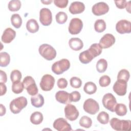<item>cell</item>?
<instances>
[{"label":"cell","instance_id":"6da1fadb","mask_svg":"<svg viewBox=\"0 0 131 131\" xmlns=\"http://www.w3.org/2000/svg\"><path fill=\"white\" fill-rule=\"evenodd\" d=\"M28 104L27 99L24 96H20L12 100L10 103V110L12 113L16 114L25 108Z\"/></svg>","mask_w":131,"mask_h":131},{"label":"cell","instance_id":"7a4b0ae2","mask_svg":"<svg viewBox=\"0 0 131 131\" xmlns=\"http://www.w3.org/2000/svg\"><path fill=\"white\" fill-rule=\"evenodd\" d=\"M40 55L47 60L54 59L56 56V51L50 45L43 43L38 48Z\"/></svg>","mask_w":131,"mask_h":131},{"label":"cell","instance_id":"3957f363","mask_svg":"<svg viewBox=\"0 0 131 131\" xmlns=\"http://www.w3.org/2000/svg\"><path fill=\"white\" fill-rule=\"evenodd\" d=\"M110 125L115 130H130L131 121L129 120H120L113 118L110 120Z\"/></svg>","mask_w":131,"mask_h":131},{"label":"cell","instance_id":"277c9868","mask_svg":"<svg viewBox=\"0 0 131 131\" xmlns=\"http://www.w3.org/2000/svg\"><path fill=\"white\" fill-rule=\"evenodd\" d=\"M70 67V62L67 59L63 58L54 62L52 66V72L56 75H60L69 70Z\"/></svg>","mask_w":131,"mask_h":131},{"label":"cell","instance_id":"5b68a950","mask_svg":"<svg viewBox=\"0 0 131 131\" xmlns=\"http://www.w3.org/2000/svg\"><path fill=\"white\" fill-rule=\"evenodd\" d=\"M24 88L31 96H34L38 93V90L34 79L30 76H27L23 81Z\"/></svg>","mask_w":131,"mask_h":131},{"label":"cell","instance_id":"8992f818","mask_svg":"<svg viewBox=\"0 0 131 131\" xmlns=\"http://www.w3.org/2000/svg\"><path fill=\"white\" fill-rule=\"evenodd\" d=\"M102 102L105 108L112 112H115V108L117 102L116 98L112 93L105 94L102 98Z\"/></svg>","mask_w":131,"mask_h":131},{"label":"cell","instance_id":"52a82bcc","mask_svg":"<svg viewBox=\"0 0 131 131\" xmlns=\"http://www.w3.org/2000/svg\"><path fill=\"white\" fill-rule=\"evenodd\" d=\"M55 81V78L51 75L45 74L42 77L39 85L42 91H50L53 88Z\"/></svg>","mask_w":131,"mask_h":131},{"label":"cell","instance_id":"ba28073f","mask_svg":"<svg viewBox=\"0 0 131 131\" xmlns=\"http://www.w3.org/2000/svg\"><path fill=\"white\" fill-rule=\"evenodd\" d=\"M83 108L84 111L91 115L96 114L99 110L98 103L93 99L89 98L83 103Z\"/></svg>","mask_w":131,"mask_h":131},{"label":"cell","instance_id":"9c48e42d","mask_svg":"<svg viewBox=\"0 0 131 131\" xmlns=\"http://www.w3.org/2000/svg\"><path fill=\"white\" fill-rule=\"evenodd\" d=\"M39 21L44 26H48L52 23V14L51 10L47 8H43L39 12Z\"/></svg>","mask_w":131,"mask_h":131},{"label":"cell","instance_id":"30bf717a","mask_svg":"<svg viewBox=\"0 0 131 131\" xmlns=\"http://www.w3.org/2000/svg\"><path fill=\"white\" fill-rule=\"evenodd\" d=\"M82 28V21L79 18H73L69 23L68 30L70 34L76 35L80 32Z\"/></svg>","mask_w":131,"mask_h":131},{"label":"cell","instance_id":"8fae6325","mask_svg":"<svg viewBox=\"0 0 131 131\" xmlns=\"http://www.w3.org/2000/svg\"><path fill=\"white\" fill-rule=\"evenodd\" d=\"M64 114L67 119L73 121L76 120L79 116V111L76 106L71 104H67L64 107Z\"/></svg>","mask_w":131,"mask_h":131},{"label":"cell","instance_id":"7c38bea8","mask_svg":"<svg viewBox=\"0 0 131 131\" xmlns=\"http://www.w3.org/2000/svg\"><path fill=\"white\" fill-rule=\"evenodd\" d=\"M109 11V6L105 2H100L94 4L92 8V13L96 16L104 15Z\"/></svg>","mask_w":131,"mask_h":131},{"label":"cell","instance_id":"4fadbf2b","mask_svg":"<svg viewBox=\"0 0 131 131\" xmlns=\"http://www.w3.org/2000/svg\"><path fill=\"white\" fill-rule=\"evenodd\" d=\"M127 82L121 79L117 80L114 84L113 89L114 92L120 96H124L127 92Z\"/></svg>","mask_w":131,"mask_h":131},{"label":"cell","instance_id":"5bb4252c","mask_svg":"<svg viewBox=\"0 0 131 131\" xmlns=\"http://www.w3.org/2000/svg\"><path fill=\"white\" fill-rule=\"evenodd\" d=\"M116 30L120 34L130 33L131 32V23L126 19L119 20L116 25Z\"/></svg>","mask_w":131,"mask_h":131},{"label":"cell","instance_id":"9a60e30c","mask_svg":"<svg viewBox=\"0 0 131 131\" xmlns=\"http://www.w3.org/2000/svg\"><path fill=\"white\" fill-rule=\"evenodd\" d=\"M53 127L58 131L72 130L71 125L63 118L56 119L53 123Z\"/></svg>","mask_w":131,"mask_h":131},{"label":"cell","instance_id":"2e32d148","mask_svg":"<svg viewBox=\"0 0 131 131\" xmlns=\"http://www.w3.org/2000/svg\"><path fill=\"white\" fill-rule=\"evenodd\" d=\"M115 37L113 34L106 33L100 39L99 44L102 48L106 49L112 46L115 43Z\"/></svg>","mask_w":131,"mask_h":131},{"label":"cell","instance_id":"e0dca14e","mask_svg":"<svg viewBox=\"0 0 131 131\" xmlns=\"http://www.w3.org/2000/svg\"><path fill=\"white\" fill-rule=\"evenodd\" d=\"M85 10L84 4L81 2L75 1L72 2L69 8V11L72 14H77L82 13Z\"/></svg>","mask_w":131,"mask_h":131},{"label":"cell","instance_id":"ac0fdd59","mask_svg":"<svg viewBox=\"0 0 131 131\" xmlns=\"http://www.w3.org/2000/svg\"><path fill=\"white\" fill-rule=\"evenodd\" d=\"M15 31L11 28H7L4 30L2 35L1 39L2 42L5 43H9L15 38Z\"/></svg>","mask_w":131,"mask_h":131},{"label":"cell","instance_id":"d6986e66","mask_svg":"<svg viewBox=\"0 0 131 131\" xmlns=\"http://www.w3.org/2000/svg\"><path fill=\"white\" fill-rule=\"evenodd\" d=\"M55 99L58 102L64 104L71 102L70 99V94L64 91H59L56 92Z\"/></svg>","mask_w":131,"mask_h":131},{"label":"cell","instance_id":"ffe728a7","mask_svg":"<svg viewBox=\"0 0 131 131\" xmlns=\"http://www.w3.org/2000/svg\"><path fill=\"white\" fill-rule=\"evenodd\" d=\"M69 45L72 50L77 51L82 49L83 43L79 38L73 37L69 40Z\"/></svg>","mask_w":131,"mask_h":131},{"label":"cell","instance_id":"44dd1931","mask_svg":"<svg viewBox=\"0 0 131 131\" xmlns=\"http://www.w3.org/2000/svg\"><path fill=\"white\" fill-rule=\"evenodd\" d=\"M31 104L35 107H41L44 104V98L40 94L32 96L31 98Z\"/></svg>","mask_w":131,"mask_h":131},{"label":"cell","instance_id":"7402d4cb","mask_svg":"<svg viewBox=\"0 0 131 131\" xmlns=\"http://www.w3.org/2000/svg\"><path fill=\"white\" fill-rule=\"evenodd\" d=\"M94 58V57L88 50L81 52L79 55L80 61L83 64L90 63Z\"/></svg>","mask_w":131,"mask_h":131},{"label":"cell","instance_id":"603a6c76","mask_svg":"<svg viewBox=\"0 0 131 131\" xmlns=\"http://www.w3.org/2000/svg\"><path fill=\"white\" fill-rule=\"evenodd\" d=\"M26 28L28 31L31 33H35L39 30V25L37 21L33 18L29 19L26 23Z\"/></svg>","mask_w":131,"mask_h":131},{"label":"cell","instance_id":"cb8c5ba5","mask_svg":"<svg viewBox=\"0 0 131 131\" xmlns=\"http://www.w3.org/2000/svg\"><path fill=\"white\" fill-rule=\"evenodd\" d=\"M43 119V117L39 112H35L32 113L30 116L31 122L35 125H38L40 124Z\"/></svg>","mask_w":131,"mask_h":131},{"label":"cell","instance_id":"d4e9b609","mask_svg":"<svg viewBox=\"0 0 131 131\" xmlns=\"http://www.w3.org/2000/svg\"><path fill=\"white\" fill-rule=\"evenodd\" d=\"M88 50L91 53L94 58H95L101 54L102 48L99 43H95L91 45L90 48L88 49Z\"/></svg>","mask_w":131,"mask_h":131},{"label":"cell","instance_id":"484cf974","mask_svg":"<svg viewBox=\"0 0 131 131\" xmlns=\"http://www.w3.org/2000/svg\"><path fill=\"white\" fill-rule=\"evenodd\" d=\"M97 88L95 83L92 81L86 82L83 87V90L85 93L89 95L94 94L97 91Z\"/></svg>","mask_w":131,"mask_h":131},{"label":"cell","instance_id":"4316f807","mask_svg":"<svg viewBox=\"0 0 131 131\" xmlns=\"http://www.w3.org/2000/svg\"><path fill=\"white\" fill-rule=\"evenodd\" d=\"M10 56L6 52H3L0 53V66L2 67H7L10 63Z\"/></svg>","mask_w":131,"mask_h":131},{"label":"cell","instance_id":"83f0119b","mask_svg":"<svg viewBox=\"0 0 131 131\" xmlns=\"http://www.w3.org/2000/svg\"><path fill=\"white\" fill-rule=\"evenodd\" d=\"M106 29V23L102 19H99L96 20L94 24V29L98 33L103 32Z\"/></svg>","mask_w":131,"mask_h":131},{"label":"cell","instance_id":"f1b7e54d","mask_svg":"<svg viewBox=\"0 0 131 131\" xmlns=\"http://www.w3.org/2000/svg\"><path fill=\"white\" fill-rule=\"evenodd\" d=\"M12 25L16 29L19 28L22 24V19L18 14H13L11 17Z\"/></svg>","mask_w":131,"mask_h":131},{"label":"cell","instance_id":"f546056e","mask_svg":"<svg viewBox=\"0 0 131 131\" xmlns=\"http://www.w3.org/2000/svg\"><path fill=\"white\" fill-rule=\"evenodd\" d=\"M115 112L117 115L119 116H123L126 114L127 109L126 106L124 104L118 103L115 106Z\"/></svg>","mask_w":131,"mask_h":131},{"label":"cell","instance_id":"4dcf8cb0","mask_svg":"<svg viewBox=\"0 0 131 131\" xmlns=\"http://www.w3.org/2000/svg\"><path fill=\"white\" fill-rule=\"evenodd\" d=\"M107 68V62L104 58H101L96 63V69L99 73L104 72Z\"/></svg>","mask_w":131,"mask_h":131},{"label":"cell","instance_id":"1f68e13d","mask_svg":"<svg viewBox=\"0 0 131 131\" xmlns=\"http://www.w3.org/2000/svg\"><path fill=\"white\" fill-rule=\"evenodd\" d=\"M21 7V2L19 0H11L8 5L9 10L12 12L18 11Z\"/></svg>","mask_w":131,"mask_h":131},{"label":"cell","instance_id":"d6a6232c","mask_svg":"<svg viewBox=\"0 0 131 131\" xmlns=\"http://www.w3.org/2000/svg\"><path fill=\"white\" fill-rule=\"evenodd\" d=\"M24 89L23 83L20 81H15L12 83V92L16 94L21 93Z\"/></svg>","mask_w":131,"mask_h":131},{"label":"cell","instance_id":"836d02e7","mask_svg":"<svg viewBox=\"0 0 131 131\" xmlns=\"http://www.w3.org/2000/svg\"><path fill=\"white\" fill-rule=\"evenodd\" d=\"M79 123L81 126L89 128H90L92 125V120L89 117L83 116L80 119Z\"/></svg>","mask_w":131,"mask_h":131},{"label":"cell","instance_id":"e575fe53","mask_svg":"<svg viewBox=\"0 0 131 131\" xmlns=\"http://www.w3.org/2000/svg\"><path fill=\"white\" fill-rule=\"evenodd\" d=\"M97 119L101 124H106L109 121V115L106 112L102 111L97 115Z\"/></svg>","mask_w":131,"mask_h":131},{"label":"cell","instance_id":"d590c367","mask_svg":"<svg viewBox=\"0 0 131 131\" xmlns=\"http://www.w3.org/2000/svg\"><path fill=\"white\" fill-rule=\"evenodd\" d=\"M55 18L56 22L59 24H63L65 23L68 19V15L66 13L63 11H59L56 16Z\"/></svg>","mask_w":131,"mask_h":131},{"label":"cell","instance_id":"8d00e7d4","mask_svg":"<svg viewBox=\"0 0 131 131\" xmlns=\"http://www.w3.org/2000/svg\"><path fill=\"white\" fill-rule=\"evenodd\" d=\"M130 77V74L128 70L126 69L121 70L118 73L117 79L123 80L126 82L128 81Z\"/></svg>","mask_w":131,"mask_h":131},{"label":"cell","instance_id":"74e56055","mask_svg":"<svg viewBox=\"0 0 131 131\" xmlns=\"http://www.w3.org/2000/svg\"><path fill=\"white\" fill-rule=\"evenodd\" d=\"M21 73L18 70H14L11 72L10 79L12 82L20 81L21 79Z\"/></svg>","mask_w":131,"mask_h":131},{"label":"cell","instance_id":"f35d334b","mask_svg":"<svg viewBox=\"0 0 131 131\" xmlns=\"http://www.w3.org/2000/svg\"><path fill=\"white\" fill-rule=\"evenodd\" d=\"M111 82V78L107 75H103L102 76L99 80V85L101 87H106L110 85Z\"/></svg>","mask_w":131,"mask_h":131},{"label":"cell","instance_id":"ab89813d","mask_svg":"<svg viewBox=\"0 0 131 131\" xmlns=\"http://www.w3.org/2000/svg\"><path fill=\"white\" fill-rule=\"evenodd\" d=\"M71 86L75 89L80 88L82 85L81 80L77 77H72L70 80Z\"/></svg>","mask_w":131,"mask_h":131},{"label":"cell","instance_id":"60d3db41","mask_svg":"<svg viewBox=\"0 0 131 131\" xmlns=\"http://www.w3.org/2000/svg\"><path fill=\"white\" fill-rule=\"evenodd\" d=\"M81 98L80 93L78 91H73L70 94V99L71 102H77Z\"/></svg>","mask_w":131,"mask_h":131},{"label":"cell","instance_id":"b9f144b4","mask_svg":"<svg viewBox=\"0 0 131 131\" xmlns=\"http://www.w3.org/2000/svg\"><path fill=\"white\" fill-rule=\"evenodd\" d=\"M68 0H54V3L56 6L59 8H66L68 4Z\"/></svg>","mask_w":131,"mask_h":131},{"label":"cell","instance_id":"7bdbcfd3","mask_svg":"<svg viewBox=\"0 0 131 131\" xmlns=\"http://www.w3.org/2000/svg\"><path fill=\"white\" fill-rule=\"evenodd\" d=\"M57 86L59 89H63L67 88L68 85V81L67 79H66L64 78H59L57 80Z\"/></svg>","mask_w":131,"mask_h":131},{"label":"cell","instance_id":"ee69618b","mask_svg":"<svg viewBox=\"0 0 131 131\" xmlns=\"http://www.w3.org/2000/svg\"><path fill=\"white\" fill-rule=\"evenodd\" d=\"M116 7L120 9H123L126 7L127 2L125 0H120V1H114Z\"/></svg>","mask_w":131,"mask_h":131},{"label":"cell","instance_id":"f6af8a7d","mask_svg":"<svg viewBox=\"0 0 131 131\" xmlns=\"http://www.w3.org/2000/svg\"><path fill=\"white\" fill-rule=\"evenodd\" d=\"M0 75H1V78H0V81L1 82L3 83H6L7 80V76L6 73L2 71H0Z\"/></svg>","mask_w":131,"mask_h":131},{"label":"cell","instance_id":"bcb514c9","mask_svg":"<svg viewBox=\"0 0 131 131\" xmlns=\"http://www.w3.org/2000/svg\"><path fill=\"white\" fill-rule=\"evenodd\" d=\"M0 87H1V94L0 95L2 96L5 95L7 92V87L5 85V83L1 82L0 83Z\"/></svg>","mask_w":131,"mask_h":131},{"label":"cell","instance_id":"7dc6e473","mask_svg":"<svg viewBox=\"0 0 131 131\" xmlns=\"http://www.w3.org/2000/svg\"><path fill=\"white\" fill-rule=\"evenodd\" d=\"M0 107H1V114H0V116H4L6 114V107H5V106L3 104H0Z\"/></svg>","mask_w":131,"mask_h":131},{"label":"cell","instance_id":"c3c4849f","mask_svg":"<svg viewBox=\"0 0 131 131\" xmlns=\"http://www.w3.org/2000/svg\"><path fill=\"white\" fill-rule=\"evenodd\" d=\"M130 1H129L128 2H127L126 4V11L128 12V13H130Z\"/></svg>","mask_w":131,"mask_h":131},{"label":"cell","instance_id":"681fc988","mask_svg":"<svg viewBox=\"0 0 131 131\" xmlns=\"http://www.w3.org/2000/svg\"><path fill=\"white\" fill-rule=\"evenodd\" d=\"M41 2L42 3H43V4H45V5H49V4H50L52 2V0H50V1H41Z\"/></svg>","mask_w":131,"mask_h":131}]
</instances>
